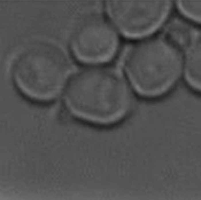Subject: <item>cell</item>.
Masks as SVG:
<instances>
[{
    "label": "cell",
    "instance_id": "1",
    "mask_svg": "<svg viewBox=\"0 0 201 200\" xmlns=\"http://www.w3.org/2000/svg\"><path fill=\"white\" fill-rule=\"evenodd\" d=\"M66 97L77 113L104 122L122 117L132 100L131 91L122 76L115 70L100 68L78 72L70 83Z\"/></svg>",
    "mask_w": 201,
    "mask_h": 200
},
{
    "label": "cell",
    "instance_id": "2",
    "mask_svg": "<svg viewBox=\"0 0 201 200\" xmlns=\"http://www.w3.org/2000/svg\"><path fill=\"white\" fill-rule=\"evenodd\" d=\"M125 66L137 90L151 96L161 95L170 89L183 71L175 52L152 45L130 49L125 57Z\"/></svg>",
    "mask_w": 201,
    "mask_h": 200
},
{
    "label": "cell",
    "instance_id": "3",
    "mask_svg": "<svg viewBox=\"0 0 201 200\" xmlns=\"http://www.w3.org/2000/svg\"><path fill=\"white\" fill-rule=\"evenodd\" d=\"M14 71L15 79L22 90L34 98L42 99L53 96L60 89L69 67L59 51L46 48L27 52Z\"/></svg>",
    "mask_w": 201,
    "mask_h": 200
},
{
    "label": "cell",
    "instance_id": "4",
    "mask_svg": "<svg viewBox=\"0 0 201 200\" xmlns=\"http://www.w3.org/2000/svg\"><path fill=\"white\" fill-rule=\"evenodd\" d=\"M115 37L111 30L102 24H95L84 29L73 43L74 50L81 59L87 61L106 60L114 52Z\"/></svg>",
    "mask_w": 201,
    "mask_h": 200
}]
</instances>
